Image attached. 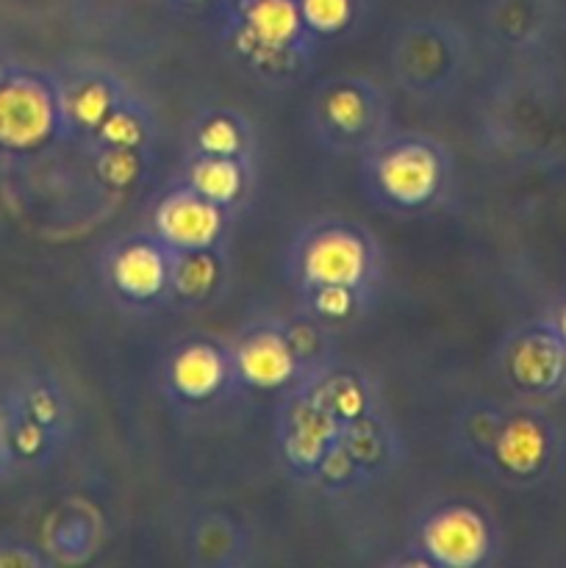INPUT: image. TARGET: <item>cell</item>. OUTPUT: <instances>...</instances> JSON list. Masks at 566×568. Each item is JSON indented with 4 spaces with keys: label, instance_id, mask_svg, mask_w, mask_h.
Masks as SVG:
<instances>
[{
    "label": "cell",
    "instance_id": "obj_16",
    "mask_svg": "<svg viewBox=\"0 0 566 568\" xmlns=\"http://www.w3.org/2000/svg\"><path fill=\"white\" fill-rule=\"evenodd\" d=\"M72 105H75L78 120L94 125V122L103 120L105 109H109V94H105L100 87H87L81 94H78Z\"/></svg>",
    "mask_w": 566,
    "mask_h": 568
},
{
    "label": "cell",
    "instance_id": "obj_8",
    "mask_svg": "<svg viewBox=\"0 0 566 568\" xmlns=\"http://www.w3.org/2000/svg\"><path fill=\"white\" fill-rule=\"evenodd\" d=\"M164 261L155 250L137 244L125 250L114 264V281L131 297H150L164 286Z\"/></svg>",
    "mask_w": 566,
    "mask_h": 568
},
{
    "label": "cell",
    "instance_id": "obj_10",
    "mask_svg": "<svg viewBox=\"0 0 566 568\" xmlns=\"http://www.w3.org/2000/svg\"><path fill=\"white\" fill-rule=\"evenodd\" d=\"M564 353L555 342L549 338H530V342L522 344L514 355V375L519 377V383L533 388L553 386L555 381L564 372Z\"/></svg>",
    "mask_w": 566,
    "mask_h": 568
},
{
    "label": "cell",
    "instance_id": "obj_19",
    "mask_svg": "<svg viewBox=\"0 0 566 568\" xmlns=\"http://www.w3.org/2000/svg\"><path fill=\"white\" fill-rule=\"evenodd\" d=\"M320 308L325 311V314H344V311L350 308L347 286H322Z\"/></svg>",
    "mask_w": 566,
    "mask_h": 568
},
{
    "label": "cell",
    "instance_id": "obj_11",
    "mask_svg": "<svg viewBox=\"0 0 566 568\" xmlns=\"http://www.w3.org/2000/svg\"><path fill=\"white\" fill-rule=\"evenodd\" d=\"M497 449H499V460H503L511 471H516V475H527V471H533L544 460L547 442H544L542 427L533 425V422L527 419H519V422H511V425L505 427Z\"/></svg>",
    "mask_w": 566,
    "mask_h": 568
},
{
    "label": "cell",
    "instance_id": "obj_5",
    "mask_svg": "<svg viewBox=\"0 0 566 568\" xmlns=\"http://www.w3.org/2000/svg\"><path fill=\"white\" fill-rule=\"evenodd\" d=\"M381 183L400 203H422V200L431 197L438 183L436 159L425 148H416V144L394 150L392 155L383 159Z\"/></svg>",
    "mask_w": 566,
    "mask_h": 568
},
{
    "label": "cell",
    "instance_id": "obj_12",
    "mask_svg": "<svg viewBox=\"0 0 566 568\" xmlns=\"http://www.w3.org/2000/svg\"><path fill=\"white\" fill-rule=\"evenodd\" d=\"M194 189H198L200 197L211 200V203H228V200L236 197L239 192V172L231 161L225 159H209L203 164H198L192 175Z\"/></svg>",
    "mask_w": 566,
    "mask_h": 568
},
{
    "label": "cell",
    "instance_id": "obj_4",
    "mask_svg": "<svg viewBox=\"0 0 566 568\" xmlns=\"http://www.w3.org/2000/svg\"><path fill=\"white\" fill-rule=\"evenodd\" d=\"M364 264V247L347 233H322L305 250V275L320 286H353Z\"/></svg>",
    "mask_w": 566,
    "mask_h": 568
},
{
    "label": "cell",
    "instance_id": "obj_6",
    "mask_svg": "<svg viewBox=\"0 0 566 568\" xmlns=\"http://www.w3.org/2000/svg\"><path fill=\"white\" fill-rule=\"evenodd\" d=\"M244 37L259 48H286L303 28L297 0H242Z\"/></svg>",
    "mask_w": 566,
    "mask_h": 568
},
{
    "label": "cell",
    "instance_id": "obj_15",
    "mask_svg": "<svg viewBox=\"0 0 566 568\" xmlns=\"http://www.w3.org/2000/svg\"><path fill=\"white\" fill-rule=\"evenodd\" d=\"M236 142H239L236 131H233L231 122H225V120L211 122V125H205L203 133H200V144H203V148L214 155L233 153V150H236Z\"/></svg>",
    "mask_w": 566,
    "mask_h": 568
},
{
    "label": "cell",
    "instance_id": "obj_20",
    "mask_svg": "<svg viewBox=\"0 0 566 568\" xmlns=\"http://www.w3.org/2000/svg\"><path fill=\"white\" fill-rule=\"evenodd\" d=\"M560 333H564V338H566V308H564V314H560Z\"/></svg>",
    "mask_w": 566,
    "mask_h": 568
},
{
    "label": "cell",
    "instance_id": "obj_2",
    "mask_svg": "<svg viewBox=\"0 0 566 568\" xmlns=\"http://www.w3.org/2000/svg\"><path fill=\"white\" fill-rule=\"evenodd\" d=\"M486 527L472 510L438 514L425 530V547L444 566H475L486 555Z\"/></svg>",
    "mask_w": 566,
    "mask_h": 568
},
{
    "label": "cell",
    "instance_id": "obj_1",
    "mask_svg": "<svg viewBox=\"0 0 566 568\" xmlns=\"http://www.w3.org/2000/svg\"><path fill=\"white\" fill-rule=\"evenodd\" d=\"M50 125L53 109L37 83L14 81L0 89V142L9 148H31L48 136Z\"/></svg>",
    "mask_w": 566,
    "mask_h": 568
},
{
    "label": "cell",
    "instance_id": "obj_13",
    "mask_svg": "<svg viewBox=\"0 0 566 568\" xmlns=\"http://www.w3.org/2000/svg\"><path fill=\"white\" fill-rule=\"evenodd\" d=\"M297 3L305 26L322 33L338 31L342 26H347L350 14H353V0H297Z\"/></svg>",
    "mask_w": 566,
    "mask_h": 568
},
{
    "label": "cell",
    "instance_id": "obj_7",
    "mask_svg": "<svg viewBox=\"0 0 566 568\" xmlns=\"http://www.w3.org/2000/svg\"><path fill=\"white\" fill-rule=\"evenodd\" d=\"M239 369L253 386H281L292 375V355L275 336H259L239 353Z\"/></svg>",
    "mask_w": 566,
    "mask_h": 568
},
{
    "label": "cell",
    "instance_id": "obj_3",
    "mask_svg": "<svg viewBox=\"0 0 566 568\" xmlns=\"http://www.w3.org/2000/svg\"><path fill=\"white\" fill-rule=\"evenodd\" d=\"M159 231L175 247L200 250L220 233V214L200 194H175L159 209Z\"/></svg>",
    "mask_w": 566,
    "mask_h": 568
},
{
    "label": "cell",
    "instance_id": "obj_18",
    "mask_svg": "<svg viewBox=\"0 0 566 568\" xmlns=\"http://www.w3.org/2000/svg\"><path fill=\"white\" fill-rule=\"evenodd\" d=\"M103 136L109 139L111 144H120V148H128V144L137 139V122L128 120V116H114V120L105 122Z\"/></svg>",
    "mask_w": 566,
    "mask_h": 568
},
{
    "label": "cell",
    "instance_id": "obj_17",
    "mask_svg": "<svg viewBox=\"0 0 566 568\" xmlns=\"http://www.w3.org/2000/svg\"><path fill=\"white\" fill-rule=\"evenodd\" d=\"M327 111H331L333 122H338L342 128H355L361 120H364V105H361V100L355 98L353 92L333 94Z\"/></svg>",
    "mask_w": 566,
    "mask_h": 568
},
{
    "label": "cell",
    "instance_id": "obj_14",
    "mask_svg": "<svg viewBox=\"0 0 566 568\" xmlns=\"http://www.w3.org/2000/svg\"><path fill=\"white\" fill-rule=\"evenodd\" d=\"M175 281L178 288L186 294L205 292V288L211 286V281H214V264H211V258H205V255H192V258H186L178 266Z\"/></svg>",
    "mask_w": 566,
    "mask_h": 568
},
{
    "label": "cell",
    "instance_id": "obj_9",
    "mask_svg": "<svg viewBox=\"0 0 566 568\" xmlns=\"http://www.w3.org/2000/svg\"><path fill=\"white\" fill-rule=\"evenodd\" d=\"M175 388L186 397H209L222 381V361L211 347H186L172 364Z\"/></svg>",
    "mask_w": 566,
    "mask_h": 568
}]
</instances>
